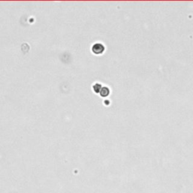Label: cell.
<instances>
[{"mask_svg": "<svg viewBox=\"0 0 193 193\" xmlns=\"http://www.w3.org/2000/svg\"><path fill=\"white\" fill-rule=\"evenodd\" d=\"M109 93H110V91H109V90H108V88H103L102 89V91H101V95L102 96H107L108 94H109Z\"/></svg>", "mask_w": 193, "mask_h": 193, "instance_id": "7a4b0ae2", "label": "cell"}, {"mask_svg": "<svg viewBox=\"0 0 193 193\" xmlns=\"http://www.w3.org/2000/svg\"><path fill=\"white\" fill-rule=\"evenodd\" d=\"M103 49H104V48H103V45L97 44V45H96L94 47V49H93V50H94L96 53H101V52L103 51Z\"/></svg>", "mask_w": 193, "mask_h": 193, "instance_id": "6da1fadb", "label": "cell"}]
</instances>
